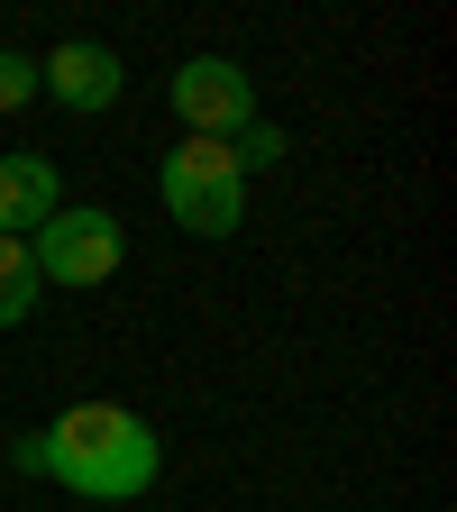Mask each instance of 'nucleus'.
Listing matches in <instances>:
<instances>
[{
	"mask_svg": "<svg viewBox=\"0 0 457 512\" xmlns=\"http://www.w3.org/2000/svg\"><path fill=\"white\" fill-rule=\"evenodd\" d=\"M229 156H238V174H247V165H256V174L284 165V128H275V119H247L238 138H229Z\"/></svg>",
	"mask_w": 457,
	"mask_h": 512,
	"instance_id": "8",
	"label": "nucleus"
},
{
	"mask_svg": "<svg viewBox=\"0 0 457 512\" xmlns=\"http://www.w3.org/2000/svg\"><path fill=\"white\" fill-rule=\"evenodd\" d=\"M119 83H128V64H119L101 37H64V46H46V55H37V92H46L55 110H74V119L110 110V101H119Z\"/></svg>",
	"mask_w": 457,
	"mask_h": 512,
	"instance_id": "5",
	"label": "nucleus"
},
{
	"mask_svg": "<svg viewBox=\"0 0 457 512\" xmlns=\"http://www.w3.org/2000/svg\"><path fill=\"white\" fill-rule=\"evenodd\" d=\"M165 101H174V119L192 128V138H211V147H229L238 128L256 119V83H247V64H229V55H183Z\"/></svg>",
	"mask_w": 457,
	"mask_h": 512,
	"instance_id": "4",
	"label": "nucleus"
},
{
	"mask_svg": "<svg viewBox=\"0 0 457 512\" xmlns=\"http://www.w3.org/2000/svg\"><path fill=\"white\" fill-rule=\"evenodd\" d=\"M37 256H28V238H0V330H19V320L37 311Z\"/></svg>",
	"mask_w": 457,
	"mask_h": 512,
	"instance_id": "7",
	"label": "nucleus"
},
{
	"mask_svg": "<svg viewBox=\"0 0 457 512\" xmlns=\"http://www.w3.org/2000/svg\"><path fill=\"white\" fill-rule=\"evenodd\" d=\"M55 211H64V174L37 147H10L0 156V238H37Z\"/></svg>",
	"mask_w": 457,
	"mask_h": 512,
	"instance_id": "6",
	"label": "nucleus"
},
{
	"mask_svg": "<svg viewBox=\"0 0 457 512\" xmlns=\"http://www.w3.org/2000/svg\"><path fill=\"white\" fill-rule=\"evenodd\" d=\"M156 192H165L174 229H192V238H238V220H247V174H238V156H229V147H211V138L165 147Z\"/></svg>",
	"mask_w": 457,
	"mask_h": 512,
	"instance_id": "2",
	"label": "nucleus"
},
{
	"mask_svg": "<svg viewBox=\"0 0 457 512\" xmlns=\"http://www.w3.org/2000/svg\"><path fill=\"white\" fill-rule=\"evenodd\" d=\"M28 256H37V284H64V293H92V284H110L119 266H128V229L110 220V211H83V202H64L37 238H28Z\"/></svg>",
	"mask_w": 457,
	"mask_h": 512,
	"instance_id": "3",
	"label": "nucleus"
},
{
	"mask_svg": "<svg viewBox=\"0 0 457 512\" xmlns=\"http://www.w3.org/2000/svg\"><path fill=\"white\" fill-rule=\"evenodd\" d=\"M28 101H37V55L0 46V119H10V110H28Z\"/></svg>",
	"mask_w": 457,
	"mask_h": 512,
	"instance_id": "9",
	"label": "nucleus"
},
{
	"mask_svg": "<svg viewBox=\"0 0 457 512\" xmlns=\"http://www.w3.org/2000/svg\"><path fill=\"white\" fill-rule=\"evenodd\" d=\"M10 467L19 476H55L83 503H138L156 485V467H165V439L128 403H64L46 430H28L10 448Z\"/></svg>",
	"mask_w": 457,
	"mask_h": 512,
	"instance_id": "1",
	"label": "nucleus"
}]
</instances>
